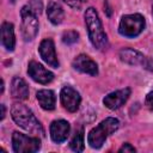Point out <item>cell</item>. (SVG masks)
I'll return each instance as SVG.
<instances>
[{"label": "cell", "instance_id": "6da1fadb", "mask_svg": "<svg viewBox=\"0 0 153 153\" xmlns=\"http://www.w3.org/2000/svg\"><path fill=\"white\" fill-rule=\"evenodd\" d=\"M13 121L23 129L39 136H44V129L39 121L35 117L33 112L22 103H14L11 109Z\"/></svg>", "mask_w": 153, "mask_h": 153}, {"label": "cell", "instance_id": "7a4b0ae2", "mask_svg": "<svg viewBox=\"0 0 153 153\" xmlns=\"http://www.w3.org/2000/svg\"><path fill=\"white\" fill-rule=\"evenodd\" d=\"M85 23L88 31V37L94 48L102 50L108 45L106 33L103 29L102 22L98 17L97 11L93 7H88L85 11Z\"/></svg>", "mask_w": 153, "mask_h": 153}, {"label": "cell", "instance_id": "3957f363", "mask_svg": "<svg viewBox=\"0 0 153 153\" xmlns=\"http://www.w3.org/2000/svg\"><path fill=\"white\" fill-rule=\"evenodd\" d=\"M120 121L115 117H108L94 127L87 135V142L92 148H100L105 142L106 137L117 130Z\"/></svg>", "mask_w": 153, "mask_h": 153}, {"label": "cell", "instance_id": "277c9868", "mask_svg": "<svg viewBox=\"0 0 153 153\" xmlns=\"http://www.w3.org/2000/svg\"><path fill=\"white\" fill-rule=\"evenodd\" d=\"M143 27H145V18L141 14L135 13L122 17L120 22L118 31L124 37H136L142 32Z\"/></svg>", "mask_w": 153, "mask_h": 153}, {"label": "cell", "instance_id": "5b68a950", "mask_svg": "<svg viewBox=\"0 0 153 153\" xmlns=\"http://www.w3.org/2000/svg\"><path fill=\"white\" fill-rule=\"evenodd\" d=\"M12 148L16 153H33L41 148V141L38 137L14 131L12 135Z\"/></svg>", "mask_w": 153, "mask_h": 153}, {"label": "cell", "instance_id": "8992f818", "mask_svg": "<svg viewBox=\"0 0 153 153\" xmlns=\"http://www.w3.org/2000/svg\"><path fill=\"white\" fill-rule=\"evenodd\" d=\"M122 62L128 63L130 66H142L143 68L153 72V60L145 56L142 53L131 49V48H123L120 50L118 54Z\"/></svg>", "mask_w": 153, "mask_h": 153}, {"label": "cell", "instance_id": "52a82bcc", "mask_svg": "<svg viewBox=\"0 0 153 153\" xmlns=\"http://www.w3.org/2000/svg\"><path fill=\"white\" fill-rule=\"evenodd\" d=\"M22 16V36L24 41L29 42L32 41L38 33V20L37 14L29 11L26 7H22L20 10Z\"/></svg>", "mask_w": 153, "mask_h": 153}, {"label": "cell", "instance_id": "ba28073f", "mask_svg": "<svg viewBox=\"0 0 153 153\" xmlns=\"http://www.w3.org/2000/svg\"><path fill=\"white\" fill-rule=\"evenodd\" d=\"M60 99H61V104L63 105V108L69 112H75L79 109V105L81 102L80 94L71 86H65L61 90Z\"/></svg>", "mask_w": 153, "mask_h": 153}, {"label": "cell", "instance_id": "9c48e42d", "mask_svg": "<svg viewBox=\"0 0 153 153\" xmlns=\"http://www.w3.org/2000/svg\"><path fill=\"white\" fill-rule=\"evenodd\" d=\"M27 73L32 80L39 84H49L54 79V74L36 61H30L27 66Z\"/></svg>", "mask_w": 153, "mask_h": 153}, {"label": "cell", "instance_id": "30bf717a", "mask_svg": "<svg viewBox=\"0 0 153 153\" xmlns=\"http://www.w3.org/2000/svg\"><path fill=\"white\" fill-rule=\"evenodd\" d=\"M38 51H39V55L45 63H48L53 68L59 67V61H57V56H56L55 45H54L53 39H50V38L43 39L39 44Z\"/></svg>", "mask_w": 153, "mask_h": 153}, {"label": "cell", "instance_id": "8fae6325", "mask_svg": "<svg viewBox=\"0 0 153 153\" xmlns=\"http://www.w3.org/2000/svg\"><path fill=\"white\" fill-rule=\"evenodd\" d=\"M129 96H130V88L129 87H126V88H122V90L111 92L108 96H105L104 99H103V103H104V105L108 109L116 110V109L121 108L128 100Z\"/></svg>", "mask_w": 153, "mask_h": 153}, {"label": "cell", "instance_id": "7c38bea8", "mask_svg": "<svg viewBox=\"0 0 153 153\" xmlns=\"http://www.w3.org/2000/svg\"><path fill=\"white\" fill-rule=\"evenodd\" d=\"M73 67L81 72V73H85V74H88V75H97L98 74V66L97 63L90 59L87 55H84V54H80L78 55L74 60H73Z\"/></svg>", "mask_w": 153, "mask_h": 153}, {"label": "cell", "instance_id": "4fadbf2b", "mask_svg": "<svg viewBox=\"0 0 153 153\" xmlns=\"http://www.w3.org/2000/svg\"><path fill=\"white\" fill-rule=\"evenodd\" d=\"M69 130H71V126H69V123L67 121H65V120L54 121L50 124V136H51V140L54 142H56V143L63 142L68 137Z\"/></svg>", "mask_w": 153, "mask_h": 153}, {"label": "cell", "instance_id": "5bb4252c", "mask_svg": "<svg viewBox=\"0 0 153 153\" xmlns=\"http://www.w3.org/2000/svg\"><path fill=\"white\" fill-rule=\"evenodd\" d=\"M11 94L13 98L19 100H25L29 97V87L24 79L16 76L11 82Z\"/></svg>", "mask_w": 153, "mask_h": 153}, {"label": "cell", "instance_id": "9a60e30c", "mask_svg": "<svg viewBox=\"0 0 153 153\" xmlns=\"http://www.w3.org/2000/svg\"><path fill=\"white\" fill-rule=\"evenodd\" d=\"M1 42H2V45L8 51H12L14 49L16 38H14L13 24H11L8 22L2 23V25H1Z\"/></svg>", "mask_w": 153, "mask_h": 153}, {"label": "cell", "instance_id": "2e32d148", "mask_svg": "<svg viewBox=\"0 0 153 153\" xmlns=\"http://www.w3.org/2000/svg\"><path fill=\"white\" fill-rule=\"evenodd\" d=\"M37 100L42 109L44 110H54L55 109V94L51 90H39L36 94Z\"/></svg>", "mask_w": 153, "mask_h": 153}, {"label": "cell", "instance_id": "e0dca14e", "mask_svg": "<svg viewBox=\"0 0 153 153\" xmlns=\"http://www.w3.org/2000/svg\"><path fill=\"white\" fill-rule=\"evenodd\" d=\"M47 16H48V19L54 24V25H57L60 24L62 20H63V17H65V12L62 10V7L55 2V1H50L48 4V8H47Z\"/></svg>", "mask_w": 153, "mask_h": 153}, {"label": "cell", "instance_id": "ac0fdd59", "mask_svg": "<svg viewBox=\"0 0 153 153\" xmlns=\"http://www.w3.org/2000/svg\"><path fill=\"white\" fill-rule=\"evenodd\" d=\"M71 148L74 152H82L84 151V129L80 128L78 131H75L73 139L69 143Z\"/></svg>", "mask_w": 153, "mask_h": 153}, {"label": "cell", "instance_id": "d6986e66", "mask_svg": "<svg viewBox=\"0 0 153 153\" xmlns=\"http://www.w3.org/2000/svg\"><path fill=\"white\" fill-rule=\"evenodd\" d=\"M24 7H26L32 13L39 16L43 10V2H42V0H29V2L26 5H24Z\"/></svg>", "mask_w": 153, "mask_h": 153}, {"label": "cell", "instance_id": "ffe728a7", "mask_svg": "<svg viewBox=\"0 0 153 153\" xmlns=\"http://www.w3.org/2000/svg\"><path fill=\"white\" fill-rule=\"evenodd\" d=\"M78 38H79V33L75 30H68L62 35V41L66 44H73L78 41Z\"/></svg>", "mask_w": 153, "mask_h": 153}, {"label": "cell", "instance_id": "44dd1931", "mask_svg": "<svg viewBox=\"0 0 153 153\" xmlns=\"http://www.w3.org/2000/svg\"><path fill=\"white\" fill-rule=\"evenodd\" d=\"M69 7H72V8H74V10H79L81 6H82V4H84V0H63Z\"/></svg>", "mask_w": 153, "mask_h": 153}, {"label": "cell", "instance_id": "7402d4cb", "mask_svg": "<svg viewBox=\"0 0 153 153\" xmlns=\"http://www.w3.org/2000/svg\"><path fill=\"white\" fill-rule=\"evenodd\" d=\"M145 103H146V106H147L151 111H153V91L149 92V93L146 96V100H145Z\"/></svg>", "mask_w": 153, "mask_h": 153}, {"label": "cell", "instance_id": "603a6c76", "mask_svg": "<svg viewBox=\"0 0 153 153\" xmlns=\"http://www.w3.org/2000/svg\"><path fill=\"white\" fill-rule=\"evenodd\" d=\"M118 152H135V148L130 145V143H124L120 149H118Z\"/></svg>", "mask_w": 153, "mask_h": 153}, {"label": "cell", "instance_id": "cb8c5ba5", "mask_svg": "<svg viewBox=\"0 0 153 153\" xmlns=\"http://www.w3.org/2000/svg\"><path fill=\"white\" fill-rule=\"evenodd\" d=\"M5 115H6V108L4 104H1V120L5 118Z\"/></svg>", "mask_w": 153, "mask_h": 153}, {"label": "cell", "instance_id": "d4e9b609", "mask_svg": "<svg viewBox=\"0 0 153 153\" xmlns=\"http://www.w3.org/2000/svg\"><path fill=\"white\" fill-rule=\"evenodd\" d=\"M152 13H153V5H152Z\"/></svg>", "mask_w": 153, "mask_h": 153}]
</instances>
